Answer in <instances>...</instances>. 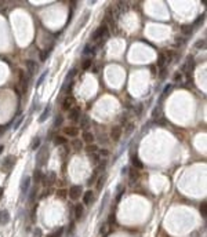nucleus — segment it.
Here are the masks:
<instances>
[{
    "label": "nucleus",
    "mask_w": 207,
    "mask_h": 237,
    "mask_svg": "<svg viewBox=\"0 0 207 237\" xmlns=\"http://www.w3.org/2000/svg\"><path fill=\"white\" fill-rule=\"evenodd\" d=\"M131 163H133V165H134V168H135V170H142L144 168V163L137 157V156H133V158H131Z\"/></svg>",
    "instance_id": "18"
},
{
    "label": "nucleus",
    "mask_w": 207,
    "mask_h": 237,
    "mask_svg": "<svg viewBox=\"0 0 207 237\" xmlns=\"http://www.w3.org/2000/svg\"><path fill=\"white\" fill-rule=\"evenodd\" d=\"M3 131H4V130H3V127L0 126V135H1V134H3Z\"/></svg>",
    "instance_id": "59"
},
{
    "label": "nucleus",
    "mask_w": 207,
    "mask_h": 237,
    "mask_svg": "<svg viewBox=\"0 0 207 237\" xmlns=\"http://www.w3.org/2000/svg\"><path fill=\"white\" fill-rule=\"evenodd\" d=\"M133 130H134V124H133V123H128L127 127H126V134H127V135H130V134L133 132Z\"/></svg>",
    "instance_id": "39"
},
{
    "label": "nucleus",
    "mask_w": 207,
    "mask_h": 237,
    "mask_svg": "<svg viewBox=\"0 0 207 237\" xmlns=\"http://www.w3.org/2000/svg\"><path fill=\"white\" fill-rule=\"evenodd\" d=\"M195 47H196L197 50H203V48L206 47V40H204V39H202V40H197V42L195 43Z\"/></svg>",
    "instance_id": "34"
},
{
    "label": "nucleus",
    "mask_w": 207,
    "mask_h": 237,
    "mask_svg": "<svg viewBox=\"0 0 207 237\" xmlns=\"http://www.w3.org/2000/svg\"><path fill=\"white\" fill-rule=\"evenodd\" d=\"M55 181H57V175H55V172H54V171H50L48 174H46L44 177H43L40 182H43L44 186H51Z\"/></svg>",
    "instance_id": "4"
},
{
    "label": "nucleus",
    "mask_w": 207,
    "mask_h": 237,
    "mask_svg": "<svg viewBox=\"0 0 207 237\" xmlns=\"http://www.w3.org/2000/svg\"><path fill=\"white\" fill-rule=\"evenodd\" d=\"M75 74H76V70L73 69V70H70V73L68 74V79H69V77H72V76H75Z\"/></svg>",
    "instance_id": "56"
},
{
    "label": "nucleus",
    "mask_w": 207,
    "mask_h": 237,
    "mask_svg": "<svg viewBox=\"0 0 207 237\" xmlns=\"http://www.w3.org/2000/svg\"><path fill=\"white\" fill-rule=\"evenodd\" d=\"M90 158H91V163H93V164H98V163H100V160H101L100 154H97V153L90 154Z\"/></svg>",
    "instance_id": "35"
},
{
    "label": "nucleus",
    "mask_w": 207,
    "mask_h": 237,
    "mask_svg": "<svg viewBox=\"0 0 207 237\" xmlns=\"http://www.w3.org/2000/svg\"><path fill=\"white\" fill-rule=\"evenodd\" d=\"M203 19H204V15H200V17H199V18L196 19V21H195V24H193L192 26H197V25H199L200 22H203Z\"/></svg>",
    "instance_id": "49"
},
{
    "label": "nucleus",
    "mask_w": 207,
    "mask_h": 237,
    "mask_svg": "<svg viewBox=\"0 0 207 237\" xmlns=\"http://www.w3.org/2000/svg\"><path fill=\"white\" fill-rule=\"evenodd\" d=\"M29 186H31V178H29V177H25L21 182V193L22 195H26Z\"/></svg>",
    "instance_id": "10"
},
{
    "label": "nucleus",
    "mask_w": 207,
    "mask_h": 237,
    "mask_svg": "<svg viewBox=\"0 0 207 237\" xmlns=\"http://www.w3.org/2000/svg\"><path fill=\"white\" fill-rule=\"evenodd\" d=\"M10 221V214H8V211H0V225H6V223H8Z\"/></svg>",
    "instance_id": "12"
},
{
    "label": "nucleus",
    "mask_w": 207,
    "mask_h": 237,
    "mask_svg": "<svg viewBox=\"0 0 207 237\" xmlns=\"http://www.w3.org/2000/svg\"><path fill=\"white\" fill-rule=\"evenodd\" d=\"M94 139H95V138H94V134H93V132H90V131H84V132H83V141H84V142H87L89 145L94 142Z\"/></svg>",
    "instance_id": "15"
},
{
    "label": "nucleus",
    "mask_w": 207,
    "mask_h": 237,
    "mask_svg": "<svg viewBox=\"0 0 207 237\" xmlns=\"http://www.w3.org/2000/svg\"><path fill=\"white\" fill-rule=\"evenodd\" d=\"M3 150H4V146H3V145H0V154H1V152H3Z\"/></svg>",
    "instance_id": "58"
},
{
    "label": "nucleus",
    "mask_w": 207,
    "mask_h": 237,
    "mask_svg": "<svg viewBox=\"0 0 207 237\" xmlns=\"http://www.w3.org/2000/svg\"><path fill=\"white\" fill-rule=\"evenodd\" d=\"M33 237H42V230H40L39 227H36V229L33 230Z\"/></svg>",
    "instance_id": "48"
},
{
    "label": "nucleus",
    "mask_w": 207,
    "mask_h": 237,
    "mask_svg": "<svg viewBox=\"0 0 207 237\" xmlns=\"http://www.w3.org/2000/svg\"><path fill=\"white\" fill-rule=\"evenodd\" d=\"M64 134L70 138H75V137H77V134H79V128L77 127H65Z\"/></svg>",
    "instance_id": "8"
},
{
    "label": "nucleus",
    "mask_w": 207,
    "mask_h": 237,
    "mask_svg": "<svg viewBox=\"0 0 207 237\" xmlns=\"http://www.w3.org/2000/svg\"><path fill=\"white\" fill-rule=\"evenodd\" d=\"M152 116L155 117V119H159V117H162L163 115H162V108H155L153 109V113H152Z\"/></svg>",
    "instance_id": "37"
},
{
    "label": "nucleus",
    "mask_w": 207,
    "mask_h": 237,
    "mask_svg": "<svg viewBox=\"0 0 207 237\" xmlns=\"http://www.w3.org/2000/svg\"><path fill=\"white\" fill-rule=\"evenodd\" d=\"M83 212H84V208H83L82 204H77V206L75 207V218L76 219H80L83 216Z\"/></svg>",
    "instance_id": "19"
},
{
    "label": "nucleus",
    "mask_w": 207,
    "mask_h": 237,
    "mask_svg": "<svg viewBox=\"0 0 207 237\" xmlns=\"http://www.w3.org/2000/svg\"><path fill=\"white\" fill-rule=\"evenodd\" d=\"M127 174L130 175V183L134 185V183H135V181L138 179V172L135 171V168H133V170H130Z\"/></svg>",
    "instance_id": "21"
},
{
    "label": "nucleus",
    "mask_w": 207,
    "mask_h": 237,
    "mask_svg": "<svg viewBox=\"0 0 207 237\" xmlns=\"http://www.w3.org/2000/svg\"><path fill=\"white\" fill-rule=\"evenodd\" d=\"M39 146H40V138H36V139L33 141V143H32V149L33 150H36Z\"/></svg>",
    "instance_id": "41"
},
{
    "label": "nucleus",
    "mask_w": 207,
    "mask_h": 237,
    "mask_svg": "<svg viewBox=\"0 0 207 237\" xmlns=\"http://www.w3.org/2000/svg\"><path fill=\"white\" fill-rule=\"evenodd\" d=\"M166 76H167V70H166V68H162V69H160L159 77H160V79H164Z\"/></svg>",
    "instance_id": "46"
},
{
    "label": "nucleus",
    "mask_w": 207,
    "mask_h": 237,
    "mask_svg": "<svg viewBox=\"0 0 207 237\" xmlns=\"http://www.w3.org/2000/svg\"><path fill=\"white\" fill-rule=\"evenodd\" d=\"M50 111H51V106L48 105L47 108L44 109V112H43V113H42V116L39 117V121H40V123H43V121H46V119H47V117H48V115H50Z\"/></svg>",
    "instance_id": "24"
},
{
    "label": "nucleus",
    "mask_w": 207,
    "mask_h": 237,
    "mask_svg": "<svg viewBox=\"0 0 207 237\" xmlns=\"http://www.w3.org/2000/svg\"><path fill=\"white\" fill-rule=\"evenodd\" d=\"M94 53H95V48L91 47L90 44H87V46L84 47V50H83V54H84V55H89V54H94Z\"/></svg>",
    "instance_id": "33"
},
{
    "label": "nucleus",
    "mask_w": 207,
    "mask_h": 237,
    "mask_svg": "<svg viewBox=\"0 0 207 237\" xmlns=\"http://www.w3.org/2000/svg\"><path fill=\"white\" fill-rule=\"evenodd\" d=\"M93 200H94V195H93V192H91V190H87L84 195H83V203H84L86 206H91Z\"/></svg>",
    "instance_id": "11"
},
{
    "label": "nucleus",
    "mask_w": 207,
    "mask_h": 237,
    "mask_svg": "<svg viewBox=\"0 0 207 237\" xmlns=\"http://www.w3.org/2000/svg\"><path fill=\"white\" fill-rule=\"evenodd\" d=\"M106 227H108V225H102L101 230H100V232H101V234H102V233H104V234H105V233H106Z\"/></svg>",
    "instance_id": "54"
},
{
    "label": "nucleus",
    "mask_w": 207,
    "mask_h": 237,
    "mask_svg": "<svg viewBox=\"0 0 207 237\" xmlns=\"http://www.w3.org/2000/svg\"><path fill=\"white\" fill-rule=\"evenodd\" d=\"M47 72H48V70H46V72H44V73H43L42 76H40V77H39V80H37V83H36V85H40V84H42L43 80H44V77L47 76Z\"/></svg>",
    "instance_id": "43"
},
{
    "label": "nucleus",
    "mask_w": 207,
    "mask_h": 237,
    "mask_svg": "<svg viewBox=\"0 0 207 237\" xmlns=\"http://www.w3.org/2000/svg\"><path fill=\"white\" fill-rule=\"evenodd\" d=\"M72 105H73V99L69 98V97L62 101V109H64V111H70V109H72Z\"/></svg>",
    "instance_id": "17"
},
{
    "label": "nucleus",
    "mask_w": 207,
    "mask_h": 237,
    "mask_svg": "<svg viewBox=\"0 0 207 237\" xmlns=\"http://www.w3.org/2000/svg\"><path fill=\"white\" fill-rule=\"evenodd\" d=\"M127 172H128V168H127V167H123V168H122V174L124 175V174H127Z\"/></svg>",
    "instance_id": "55"
},
{
    "label": "nucleus",
    "mask_w": 207,
    "mask_h": 237,
    "mask_svg": "<svg viewBox=\"0 0 207 237\" xmlns=\"http://www.w3.org/2000/svg\"><path fill=\"white\" fill-rule=\"evenodd\" d=\"M62 123H64V117L61 116V115H57L55 120H54V127H61Z\"/></svg>",
    "instance_id": "32"
},
{
    "label": "nucleus",
    "mask_w": 207,
    "mask_h": 237,
    "mask_svg": "<svg viewBox=\"0 0 207 237\" xmlns=\"http://www.w3.org/2000/svg\"><path fill=\"white\" fill-rule=\"evenodd\" d=\"M42 178H43L42 171H40V170H36V171L33 172V182H35V183H39V182L42 181Z\"/></svg>",
    "instance_id": "25"
},
{
    "label": "nucleus",
    "mask_w": 207,
    "mask_h": 237,
    "mask_svg": "<svg viewBox=\"0 0 207 237\" xmlns=\"http://www.w3.org/2000/svg\"><path fill=\"white\" fill-rule=\"evenodd\" d=\"M142 109H144V105H142V104L137 105V109H135V115H137V116H141V113H142Z\"/></svg>",
    "instance_id": "42"
},
{
    "label": "nucleus",
    "mask_w": 207,
    "mask_h": 237,
    "mask_svg": "<svg viewBox=\"0 0 207 237\" xmlns=\"http://www.w3.org/2000/svg\"><path fill=\"white\" fill-rule=\"evenodd\" d=\"M47 149L48 148L43 146V148H40L39 153H37V164H39V165H44L46 161H47V158H48V150Z\"/></svg>",
    "instance_id": "3"
},
{
    "label": "nucleus",
    "mask_w": 207,
    "mask_h": 237,
    "mask_svg": "<svg viewBox=\"0 0 207 237\" xmlns=\"http://www.w3.org/2000/svg\"><path fill=\"white\" fill-rule=\"evenodd\" d=\"M105 179H106L105 175H102V177H100V178L97 179V189L98 190L102 189V186H104V183H105Z\"/></svg>",
    "instance_id": "29"
},
{
    "label": "nucleus",
    "mask_w": 207,
    "mask_h": 237,
    "mask_svg": "<svg viewBox=\"0 0 207 237\" xmlns=\"http://www.w3.org/2000/svg\"><path fill=\"white\" fill-rule=\"evenodd\" d=\"M3 193H4V189H3V188H0V199L3 197Z\"/></svg>",
    "instance_id": "57"
},
{
    "label": "nucleus",
    "mask_w": 207,
    "mask_h": 237,
    "mask_svg": "<svg viewBox=\"0 0 207 237\" xmlns=\"http://www.w3.org/2000/svg\"><path fill=\"white\" fill-rule=\"evenodd\" d=\"M181 79H182V74L181 73H175L174 74V81H180Z\"/></svg>",
    "instance_id": "52"
},
{
    "label": "nucleus",
    "mask_w": 207,
    "mask_h": 237,
    "mask_svg": "<svg viewBox=\"0 0 207 237\" xmlns=\"http://www.w3.org/2000/svg\"><path fill=\"white\" fill-rule=\"evenodd\" d=\"M36 193H37L36 188H35V189H32V192H31V196H29V201H31V203L35 200V197H36Z\"/></svg>",
    "instance_id": "45"
},
{
    "label": "nucleus",
    "mask_w": 207,
    "mask_h": 237,
    "mask_svg": "<svg viewBox=\"0 0 207 237\" xmlns=\"http://www.w3.org/2000/svg\"><path fill=\"white\" fill-rule=\"evenodd\" d=\"M87 21H89V11H87L84 15H83V19H82V21H80L79 24H77V26H76V31L73 32V36H76V33H77V32H79L80 29H82V28L84 26L86 22H87Z\"/></svg>",
    "instance_id": "14"
},
{
    "label": "nucleus",
    "mask_w": 207,
    "mask_h": 237,
    "mask_svg": "<svg viewBox=\"0 0 207 237\" xmlns=\"http://www.w3.org/2000/svg\"><path fill=\"white\" fill-rule=\"evenodd\" d=\"M97 174H98V172H97V170H95V171H94V175H93V177L89 179V182H87V183H89V185L94 183V181H95V178H97Z\"/></svg>",
    "instance_id": "50"
},
{
    "label": "nucleus",
    "mask_w": 207,
    "mask_h": 237,
    "mask_svg": "<svg viewBox=\"0 0 207 237\" xmlns=\"http://www.w3.org/2000/svg\"><path fill=\"white\" fill-rule=\"evenodd\" d=\"M111 138L113 139V141H115V142L120 141V138H122V127H120V126L112 127V130H111Z\"/></svg>",
    "instance_id": "6"
},
{
    "label": "nucleus",
    "mask_w": 207,
    "mask_h": 237,
    "mask_svg": "<svg viewBox=\"0 0 207 237\" xmlns=\"http://www.w3.org/2000/svg\"><path fill=\"white\" fill-rule=\"evenodd\" d=\"M79 124H80V128L83 130V131H87L89 130V127L91 126V121H90V119H89V116H82L79 119Z\"/></svg>",
    "instance_id": "7"
},
{
    "label": "nucleus",
    "mask_w": 207,
    "mask_h": 237,
    "mask_svg": "<svg viewBox=\"0 0 207 237\" xmlns=\"http://www.w3.org/2000/svg\"><path fill=\"white\" fill-rule=\"evenodd\" d=\"M62 232H64V227H59L57 232H54V233H51V234H48L47 237H61V236H62Z\"/></svg>",
    "instance_id": "38"
},
{
    "label": "nucleus",
    "mask_w": 207,
    "mask_h": 237,
    "mask_svg": "<svg viewBox=\"0 0 207 237\" xmlns=\"http://www.w3.org/2000/svg\"><path fill=\"white\" fill-rule=\"evenodd\" d=\"M86 150H87V153H89V154H93V153H97V150H98V146H97V145H93V143H90V145H87Z\"/></svg>",
    "instance_id": "31"
},
{
    "label": "nucleus",
    "mask_w": 207,
    "mask_h": 237,
    "mask_svg": "<svg viewBox=\"0 0 207 237\" xmlns=\"http://www.w3.org/2000/svg\"><path fill=\"white\" fill-rule=\"evenodd\" d=\"M171 88H173V84H167V85L164 87V90H163L162 95H163V97H164V95H167V94H169V92L171 91Z\"/></svg>",
    "instance_id": "40"
},
{
    "label": "nucleus",
    "mask_w": 207,
    "mask_h": 237,
    "mask_svg": "<svg viewBox=\"0 0 207 237\" xmlns=\"http://www.w3.org/2000/svg\"><path fill=\"white\" fill-rule=\"evenodd\" d=\"M98 154H100V157H108V156H109V152H108L106 149H101Z\"/></svg>",
    "instance_id": "44"
},
{
    "label": "nucleus",
    "mask_w": 207,
    "mask_h": 237,
    "mask_svg": "<svg viewBox=\"0 0 207 237\" xmlns=\"http://www.w3.org/2000/svg\"><path fill=\"white\" fill-rule=\"evenodd\" d=\"M21 123H22V119H20V120H17V123H15V124H14V127H13V128H14V130H17V128L20 127V124H21Z\"/></svg>",
    "instance_id": "53"
},
{
    "label": "nucleus",
    "mask_w": 207,
    "mask_h": 237,
    "mask_svg": "<svg viewBox=\"0 0 207 237\" xmlns=\"http://www.w3.org/2000/svg\"><path fill=\"white\" fill-rule=\"evenodd\" d=\"M72 148L76 150V152H79L83 149V141H80V139H73L72 141Z\"/></svg>",
    "instance_id": "22"
},
{
    "label": "nucleus",
    "mask_w": 207,
    "mask_h": 237,
    "mask_svg": "<svg viewBox=\"0 0 207 237\" xmlns=\"http://www.w3.org/2000/svg\"><path fill=\"white\" fill-rule=\"evenodd\" d=\"M108 36H109L108 26H106L105 24H102L101 26L98 28V29H97V31L91 35V40H93V42H98V40H100V39H102V37L106 40V39H108Z\"/></svg>",
    "instance_id": "1"
},
{
    "label": "nucleus",
    "mask_w": 207,
    "mask_h": 237,
    "mask_svg": "<svg viewBox=\"0 0 207 237\" xmlns=\"http://www.w3.org/2000/svg\"><path fill=\"white\" fill-rule=\"evenodd\" d=\"M200 214H202L203 218H206L207 216V203L206 201H203L202 206H200Z\"/></svg>",
    "instance_id": "36"
},
{
    "label": "nucleus",
    "mask_w": 207,
    "mask_h": 237,
    "mask_svg": "<svg viewBox=\"0 0 207 237\" xmlns=\"http://www.w3.org/2000/svg\"><path fill=\"white\" fill-rule=\"evenodd\" d=\"M117 7H119V10L122 11V13H126L128 10V3L127 1H119L117 3Z\"/></svg>",
    "instance_id": "28"
},
{
    "label": "nucleus",
    "mask_w": 207,
    "mask_h": 237,
    "mask_svg": "<svg viewBox=\"0 0 207 237\" xmlns=\"http://www.w3.org/2000/svg\"><path fill=\"white\" fill-rule=\"evenodd\" d=\"M51 50H53V46H50L48 48H44V50L40 51V61H42V62H44V61L48 58V55L51 54Z\"/></svg>",
    "instance_id": "16"
},
{
    "label": "nucleus",
    "mask_w": 207,
    "mask_h": 237,
    "mask_svg": "<svg viewBox=\"0 0 207 237\" xmlns=\"http://www.w3.org/2000/svg\"><path fill=\"white\" fill-rule=\"evenodd\" d=\"M82 192H83L82 186L75 185V186H72V188L69 189V197H70L72 200H77V199L80 197V195H82Z\"/></svg>",
    "instance_id": "5"
},
{
    "label": "nucleus",
    "mask_w": 207,
    "mask_h": 237,
    "mask_svg": "<svg viewBox=\"0 0 207 237\" xmlns=\"http://www.w3.org/2000/svg\"><path fill=\"white\" fill-rule=\"evenodd\" d=\"M181 32H182L184 35H192L193 26H192V25H184V26L181 28Z\"/></svg>",
    "instance_id": "27"
},
{
    "label": "nucleus",
    "mask_w": 207,
    "mask_h": 237,
    "mask_svg": "<svg viewBox=\"0 0 207 237\" xmlns=\"http://www.w3.org/2000/svg\"><path fill=\"white\" fill-rule=\"evenodd\" d=\"M66 143V138L62 137V135H55L54 137V145L55 146H59V145H65Z\"/></svg>",
    "instance_id": "20"
},
{
    "label": "nucleus",
    "mask_w": 207,
    "mask_h": 237,
    "mask_svg": "<svg viewBox=\"0 0 207 237\" xmlns=\"http://www.w3.org/2000/svg\"><path fill=\"white\" fill-rule=\"evenodd\" d=\"M124 186L123 185H119L117 186V197H116V201H120V199H122V196L124 195Z\"/></svg>",
    "instance_id": "30"
},
{
    "label": "nucleus",
    "mask_w": 207,
    "mask_h": 237,
    "mask_svg": "<svg viewBox=\"0 0 207 237\" xmlns=\"http://www.w3.org/2000/svg\"><path fill=\"white\" fill-rule=\"evenodd\" d=\"M15 156H7V157L1 161V170H3V172H10L11 168L14 167V164H15Z\"/></svg>",
    "instance_id": "2"
},
{
    "label": "nucleus",
    "mask_w": 207,
    "mask_h": 237,
    "mask_svg": "<svg viewBox=\"0 0 207 237\" xmlns=\"http://www.w3.org/2000/svg\"><path fill=\"white\" fill-rule=\"evenodd\" d=\"M91 65H93V59L86 58L84 61H83V63H82V69H83V70H87V69L91 68Z\"/></svg>",
    "instance_id": "26"
},
{
    "label": "nucleus",
    "mask_w": 207,
    "mask_h": 237,
    "mask_svg": "<svg viewBox=\"0 0 207 237\" xmlns=\"http://www.w3.org/2000/svg\"><path fill=\"white\" fill-rule=\"evenodd\" d=\"M115 221H116V216L113 215V214H111V215H109V219H108V223L112 225V223H115Z\"/></svg>",
    "instance_id": "51"
},
{
    "label": "nucleus",
    "mask_w": 207,
    "mask_h": 237,
    "mask_svg": "<svg viewBox=\"0 0 207 237\" xmlns=\"http://www.w3.org/2000/svg\"><path fill=\"white\" fill-rule=\"evenodd\" d=\"M166 63H167V58H166V55H164V54H160L159 57H158V66L162 69V68H164V66H166Z\"/></svg>",
    "instance_id": "23"
},
{
    "label": "nucleus",
    "mask_w": 207,
    "mask_h": 237,
    "mask_svg": "<svg viewBox=\"0 0 207 237\" xmlns=\"http://www.w3.org/2000/svg\"><path fill=\"white\" fill-rule=\"evenodd\" d=\"M26 66H28V70H29L31 74L37 73V63L35 62V61H32V59L26 61Z\"/></svg>",
    "instance_id": "13"
},
{
    "label": "nucleus",
    "mask_w": 207,
    "mask_h": 237,
    "mask_svg": "<svg viewBox=\"0 0 207 237\" xmlns=\"http://www.w3.org/2000/svg\"><path fill=\"white\" fill-rule=\"evenodd\" d=\"M69 119L72 121H77L80 119V108H72L69 111Z\"/></svg>",
    "instance_id": "9"
},
{
    "label": "nucleus",
    "mask_w": 207,
    "mask_h": 237,
    "mask_svg": "<svg viewBox=\"0 0 207 237\" xmlns=\"http://www.w3.org/2000/svg\"><path fill=\"white\" fill-rule=\"evenodd\" d=\"M105 167H106V161L104 160V161H102V163L98 165V168H97V172H100V171H104V170H105Z\"/></svg>",
    "instance_id": "47"
}]
</instances>
